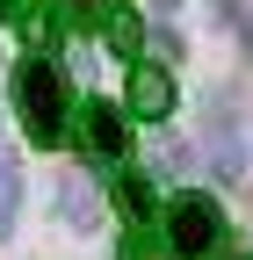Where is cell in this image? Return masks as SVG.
I'll list each match as a JSON object with an SVG mask.
<instances>
[{"label": "cell", "mask_w": 253, "mask_h": 260, "mask_svg": "<svg viewBox=\"0 0 253 260\" xmlns=\"http://www.w3.org/2000/svg\"><path fill=\"white\" fill-rule=\"evenodd\" d=\"M15 116H22V130H29V145H44V152L66 138L73 102H66V73H58L51 58H22V65H15Z\"/></svg>", "instance_id": "cell-1"}, {"label": "cell", "mask_w": 253, "mask_h": 260, "mask_svg": "<svg viewBox=\"0 0 253 260\" xmlns=\"http://www.w3.org/2000/svg\"><path fill=\"white\" fill-rule=\"evenodd\" d=\"M29 15H37V0H0V22H15V29H29Z\"/></svg>", "instance_id": "cell-10"}, {"label": "cell", "mask_w": 253, "mask_h": 260, "mask_svg": "<svg viewBox=\"0 0 253 260\" xmlns=\"http://www.w3.org/2000/svg\"><path fill=\"white\" fill-rule=\"evenodd\" d=\"M58 203H66V224H94V195H87V181H80V174L58 181Z\"/></svg>", "instance_id": "cell-8"}, {"label": "cell", "mask_w": 253, "mask_h": 260, "mask_svg": "<svg viewBox=\"0 0 253 260\" xmlns=\"http://www.w3.org/2000/svg\"><path fill=\"white\" fill-rule=\"evenodd\" d=\"M102 29H109V44L131 58V65L145 58V15H138V8H109V15H102Z\"/></svg>", "instance_id": "cell-5"}, {"label": "cell", "mask_w": 253, "mask_h": 260, "mask_svg": "<svg viewBox=\"0 0 253 260\" xmlns=\"http://www.w3.org/2000/svg\"><path fill=\"white\" fill-rule=\"evenodd\" d=\"M116 203H123V217H131L138 232L152 224V210H160V203H152V181H145V174H116Z\"/></svg>", "instance_id": "cell-6"}, {"label": "cell", "mask_w": 253, "mask_h": 260, "mask_svg": "<svg viewBox=\"0 0 253 260\" xmlns=\"http://www.w3.org/2000/svg\"><path fill=\"white\" fill-rule=\"evenodd\" d=\"M116 260H145V253H138V239H131V246H123V253H116Z\"/></svg>", "instance_id": "cell-11"}, {"label": "cell", "mask_w": 253, "mask_h": 260, "mask_svg": "<svg viewBox=\"0 0 253 260\" xmlns=\"http://www.w3.org/2000/svg\"><path fill=\"white\" fill-rule=\"evenodd\" d=\"M80 152L87 159H123L131 152V123H123V109L116 102H80Z\"/></svg>", "instance_id": "cell-3"}, {"label": "cell", "mask_w": 253, "mask_h": 260, "mask_svg": "<svg viewBox=\"0 0 253 260\" xmlns=\"http://www.w3.org/2000/svg\"><path fill=\"white\" fill-rule=\"evenodd\" d=\"M217 246H225V210H217L203 188L174 195V203H167V253L174 260H203Z\"/></svg>", "instance_id": "cell-2"}, {"label": "cell", "mask_w": 253, "mask_h": 260, "mask_svg": "<svg viewBox=\"0 0 253 260\" xmlns=\"http://www.w3.org/2000/svg\"><path fill=\"white\" fill-rule=\"evenodd\" d=\"M15 210H22V167L15 152H0V239L15 232Z\"/></svg>", "instance_id": "cell-7"}, {"label": "cell", "mask_w": 253, "mask_h": 260, "mask_svg": "<svg viewBox=\"0 0 253 260\" xmlns=\"http://www.w3.org/2000/svg\"><path fill=\"white\" fill-rule=\"evenodd\" d=\"M152 8H174V0H152Z\"/></svg>", "instance_id": "cell-12"}, {"label": "cell", "mask_w": 253, "mask_h": 260, "mask_svg": "<svg viewBox=\"0 0 253 260\" xmlns=\"http://www.w3.org/2000/svg\"><path fill=\"white\" fill-rule=\"evenodd\" d=\"M109 15V0H58V29H94Z\"/></svg>", "instance_id": "cell-9"}, {"label": "cell", "mask_w": 253, "mask_h": 260, "mask_svg": "<svg viewBox=\"0 0 253 260\" xmlns=\"http://www.w3.org/2000/svg\"><path fill=\"white\" fill-rule=\"evenodd\" d=\"M131 116H145V123H167L174 116V80H167V65H131Z\"/></svg>", "instance_id": "cell-4"}]
</instances>
